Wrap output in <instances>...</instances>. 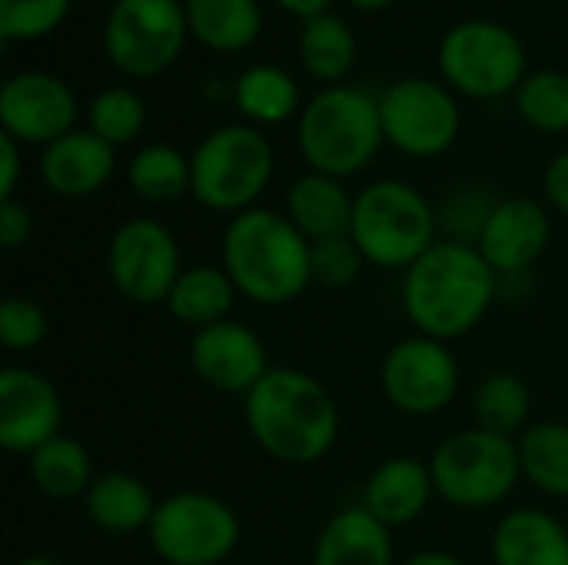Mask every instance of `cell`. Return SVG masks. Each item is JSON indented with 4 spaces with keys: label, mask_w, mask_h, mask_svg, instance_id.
I'll use <instances>...</instances> for the list:
<instances>
[{
    "label": "cell",
    "mask_w": 568,
    "mask_h": 565,
    "mask_svg": "<svg viewBox=\"0 0 568 565\" xmlns=\"http://www.w3.org/2000/svg\"><path fill=\"white\" fill-rule=\"evenodd\" d=\"M87 120H90L87 130H93L100 140H106L116 150V147L133 143L143 133L146 107L130 87H106L90 100Z\"/></svg>",
    "instance_id": "cell-33"
},
{
    "label": "cell",
    "mask_w": 568,
    "mask_h": 565,
    "mask_svg": "<svg viewBox=\"0 0 568 565\" xmlns=\"http://www.w3.org/2000/svg\"><path fill=\"white\" fill-rule=\"evenodd\" d=\"M403 565H469L466 559H459L456 553H446V549H423V553H413Z\"/></svg>",
    "instance_id": "cell-42"
},
{
    "label": "cell",
    "mask_w": 568,
    "mask_h": 565,
    "mask_svg": "<svg viewBox=\"0 0 568 565\" xmlns=\"http://www.w3.org/2000/svg\"><path fill=\"white\" fill-rule=\"evenodd\" d=\"M393 529L383 526L363 503L339 509L316 536L313 565H393Z\"/></svg>",
    "instance_id": "cell-21"
},
{
    "label": "cell",
    "mask_w": 568,
    "mask_h": 565,
    "mask_svg": "<svg viewBox=\"0 0 568 565\" xmlns=\"http://www.w3.org/2000/svg\"><path fill=\"white\" fill-rule=\"evenodd\" d=\"M436 496L456 509H493L503 506L519 480V443L483 426L449 433L429 456Z\"/></svg>",
    "instance_id": "cell-7"
},
{
    "label": "cell",
    "mask_w": 568,
    "mask_h": 565,
    "mask_svg": "<svg viewBox=\"0 0 568 565\" xmlns=\"http://www.w3.org/2000/svg\"><path fill=\"white\" fill-rule=\"evenodd\" d=\"M379 117L386 143L416 160L443 157L456 143L463 127L453 90L426 77L389 83L379 93Z\"/></svg>",
    "instance_id": "cell-11"
},
{
    "label": "cell",
    "mask_w": 568,
    "mask_h": 565,
    "mask_svg": "<svg viewBox=\"0 0 568 565\" xmlns=\"http://www.w3.org/2000/svg\"><path fill=\"white\" fill-rule=\"evenodd\" d=\"M20 180V143L0 133V200H10Z\"/></svg>",
    "instance_id": "cell-40"
},
{
    "label": "cell",
    "mask_w": 568,
    "mask_h": 565,
    "mask_svg": "<svg viewBox=\"0 0 568 565\" xmlns=\"http://www.w3.org/2000/svg\"><path fill=\"white\" fill-rule=\"evenodd\" d=\"M240 516L213 493L183 490L160 500L146 529L150 549L166 565H223L240 546Z\"/></svg>",
    "instance_id": "cell-9"
},
{
    "label": "cell",
    "mask_w": 568,
    "mask_h": 565,
    "mask_svg": "<svg viewBox=\"0 0 568 565\" xmlns=\"http://www.w3.org/2000/svg\"><path fill=\"white\" fill-rule=\"evenodd\" d=\"M50 333L47 310L37 300L27 296H7L0 303V343L10 353H27L37 350Z\"/></svg>",
    "instance_id": "cell-36"
},
{
    "label": "cell",
    "mask_w": 568,
    "mask_h": 565,
    "mask_svg": "<svg viewBox=\"0 0 568 565\" xmlns=\"http://www.w3.org/2000/svg\"><path fill=\"white\" fill-rule=\"evenodd\" d=\"M126 183L146 203H173L190 193V160L170 143H146L126 163Z\"/></svg>",
    "instance_id": "cell-31"
},
{
    "label": "cell",
    "mask_w": 568,
    "mask_h": 565,
    "mask_svg": "<svg viewBox=\"0 0 568 565\" xmlns=\"http://www.w3.org/2000/svg\"><path fill=\"white\" fill-rule=\"evenodd\" d=\"M459 360L449 343L413 333L383 356L379 383L386 403L403 416H436L459 396Z\"/></svg>",
    "instance_id": "cell-13"
},
{
    "label": "cell",
    "mask_w": 568,
    "mask_h": 565,
    "mask_svg": "<svg viewBox=\"0 0 568 565\" xmlns=\"http://www.w3.org/2000/svg\"><path fill=\"white\" fill-rule=\"evenodd\" d=\"M236 296H240V290L223 266L193 263V266H183V273L173 283L163 306L176 323H183L196 333L213 323L233 320L230 313L236 306Z\"/></svg>",
    "instance_id": "cell-24"
},
{
    "label": "cell",
    "mask_w": 568,
    "mask_h": 565,
    "mask_svg": "<svg viewBox=\"0 0 568 565\" xmlns=\"http://www.w3.org/2000/svg\"><path fill=\"white\" fill-rule=\"evenodd\" d=\"M353 203L356 196L343 186V180L313 170L286 190V216L310 243L346 236L353 226Z\"/></svg>",
    "instance_id": "cell-23"
},
{
    "label": "cell",
    "mask_w": 568,
    "mask_h": 565,
    "mask_svg": "<svg viewBox=\"0 0 568 565\" xmlns=\"http://www.w3.org/2000/svg\"><path fill=\"white\" fill-rule=\"evenodd\" d=\"M439 70L456 93L496 100L516 93L526 80V47L509 27L473 17L446 30L439 43Z\"/></svg>",
    "instance_id": "cell-8"
},
{
    "label": "cell",
    "mask_w": 568,
    "mask_h": 565,
    "mask_svg": "<svg viewBox=\"0 0 568 565\" xmlns=\"http://www.w3.org/2000/svg\"><path fill=\"white\" fill-rule=\"evenodd\" d=\"M243 420L256 446L286 466L326 460L339 440V406L310 373L273 366L246 396Z\"/></svg>",
    "instance_id": "cell-2"
},
{
    "label": "cell",
    "mask_w": 568,
    "mask_h": 565,
    "mask_svg": "<svg viewBox=\"0 0 568 565\" xmlns=\"http://www.w3.org/2000/svg\"><path fill=\"white\" fill-rule=\"evenodd\" d=\"M190 366L210 390L230 396H246L273 370L260 333L236 320L196 330L190 340Z\"/></svg>",
    "instance_id": "cell-16"
},
{
    "label": "cell",
    "mask_w": 568,
    "mask_h": 565,
    "mask_svg": "<svg viewBox=\"0 0 568 565\" xmlns=\"http://www.w3.org/2000/svg\"><path fill=\"white\" fill-rule=\"evenodd\" d=\"M523 480L552 500H568V423L542 420L532 423L519 440Z\"/></svg>",
    "instance_id": "cell-28"
},
{
    "label": "cell",
    "mask_w": 568,
    "mask_h": 565,
    "mask_svg": "<svg viewBox=\"0 0 568 565\" xmlns=\"http://www.w3.org/2000/svg\"><path fill=\"white\" fill-rule=\"evenodd\" d=\"M300 60L310 77H316L326 87H336L346 80V73L356 63V33L349 23L336 13H320L303 20L300 33Z\"/></svg>",
    "instance_id": "cell-27"
},
{
    "label": "cell",
    "mask_w": 568,
    "mask_h": 565,
    "mask_svg": "<svg viewBox=\"0 0 568 565\" xmlns=\"http://www.w3.org/2000/svg\"><path fill=\"white\" fill-rule=\"evenodd\" d=\"M349 236L369 266L409 270L439 243V213L406 180H373L356 193Z\"/></svg>",
    "instance_id": "cell-5"
},
{
    "label": "cell",
    "mask_w": 568,
    "mask_h": 565,
    "mask_svg": "<svg viewBox=\"0 0 568 565\" xmlns=\"http://www.w3.org/2000/svg\"><path fill=\"white\" fill-rule=\"evenodd\" d=\"M63 426V403L57 386L27 366H7L0 373V446L17 456H30Z\"/></svg>",
    "instance_id": "cell-17"
},
{
    "label": "cell",
    "mask_w": 568,
    "mask_h": 565,
    "mask_svg": "<svg viewBox=\"0 0 568 565\" xmlns=\"http://www.w3.org/2000/svg\"><path fill=\"white\" fill-rule=\"evenodd\" d=\"M70 10V0H0V37L37 40L53 33Z\"/></svg>",
    "instance_id": "cell-35"
},
{
    "label": "cell",
    "mask_w": 568,
    "mask_h": 565,
    "mask_svg": "<svg viewBox=\"0 0 568 565\" xmlns=\"http://www.w3.org/2000/svg\"><path fill=\"white\" fill-rule=\"evenodd\" d=\"M313 243L286 213L253 206L230 216L223 230V270L240 296L256 306L296 303L313 286Z\"/></svg>",
    "instance_id": "cell-3"
},
{
    "label": "cell",
    "mask_w": 568,
    "mask_h": 565,
    "mask_svg": "<svg viewBox=\"0 0 568 565\" xmlns=\"http://www.w3.org/2000/svg\"><path fill=\"white\" fill-rule=\"evenodd\" d=\"M436 496L429 463L416 456H389L383 460L366 486H363V506L389 529L416 523Z\"/></svg>",
    "instance_id": "cell-19"
},
{
    "label": "cell",
    "mask_w": 568,
    "mask_h": 565,
    "mask_svg": "<svg viewBox=\"0 0 568 565\" xmlns=\"http://www.w3.org/2000/svg\"><path fill=\"white\" fill-rule=\"evenodd\" d=\"M356 10H383V7H389V3H396V0H349Z\"/></svg>",
    "instance_id": "cell-43"
},
{
    "label": "cell",
    "mask_w": 568,
    "mask_h": 565,
    "mask_svg": "<svg viewBox=\"0 0 568 565\" xmlns=\"http://www.w3.org/2000/svg\"><path fill=\"white\" fill-rule=\"evenodd\" d=\"M190 37L216 53L246 50L263 30L260 0H186Z\"/></svg>",
    "instance_id": "cell-25"
},
{
    "label": "cell",
    "mask_w": 568,
    "mask_h": 565,
    "mask_svg": "<svg viewBox=\"0 0 568 565\" xmlns=\"http://www.w3.org/2000/svg\"><path fill=\"white\" fill-rule=\"evenodd\" d=\"M296 143L313 173L336 180L363 173L386 143L379 97L353 83L320 90L300 110Z\"/></svg>",
    "instance_id": "cell-4"
},
{
    "label": "cell",
    "mask_w": 568,
    "mask_h": 565,
    "mask_svg": "<svg viewBox=\"0 0 568 565\" xmlns=\"http://www.w3.org/2000/svg\"><path fill=\"white\" fill-rule=\"evenodd\" d=\"M233 103L253 123H286L300 110V87L290 70L276 63H256L233 83Z\"/></svg>",
    "instance_id": "cell-29"
},
{
    "label": "cell",
    "mask_w": 568,
    "mask_h": 565,
    "mask_svg": "<svg viewBox=\"0 0 568 565\" xmlns=\"http://www.w3.org/2000/svg\"><path fill=\"white\" fill-rule=\"evenodd\" d=\"M27 470H30L33 486L47 500H60V503L87 496L90 483L97 480L87 446L63 433L43 443L40 450H33L27 456Z\"/></svg>",
    "instance_id": "cell-26"
},
{
    "label": "cell",
    "mask_w": 568,
    "mask_h": 565,
    "mask_svg": "<svg viewBox=\"0 0 568 565\" xmlns=\"http://www.w3.org/2000/svg\"><path fill=\"white\" fill-rule=\"evenodd\" d=\"M496 565H568V529L552 513L509 509L489 539Z\"/></svg>",
    "instance_id": "cell-20"
},
{
    "label": "cell",
    "mask_w": 568,
    "mask_h": 565,
    "mask_svg": "<svg viewBox=\"0 0 568 565\" xmlns=\"http://www.w3.org/2000/svg\"><path fill=\"white\" fill-rule=\"evenodd\" d=\"M496 200H486L479 196V190H469V193H459L446 203V213L439 216V226L446 223L453 230L449 240H463V243H476L486 216L493 213Z\"/></svg>",
    "instance_id": "cell-37"
},
{
    "label": "cell",
    "mask_w": 568,
    "mask_h": 565,
    "mask_svg": "<svg viewBox=\"0 0 568 565\" xmlns=\"http://www.w3.org/2000/svg\"><path fill=\"white\" fill-rule=\"evenodd\" d=\"M499 296V273L476 243L439 240L403 273V313L416 333L456 343L469 336Z\"/></svg>",
    "instance_id": "cell-1"
},
{
    "label": "cell",
    "mask_w": 568,
    "mask_h": 565,
    "mask_svg": "<svg viewBox=\"0 0 568 565\" xmlns=\"http://www.w3.org/2000/svg\"><path fill=\"white\" fill-rule=\"evenodd\" d=\"M156 496L150 493V486L126 473V470H106L97 473V480L90 483L87 496H83V509L87 519L106 533V536H133V533H146L156 513Z\"/></svg>",
    "instance_id": "cell-22"
},
{
    "label": "cell",
    "mask_w": 568,
    "mask_h": 565,
    "mask_svg": "<svg viewBox=\"0 0 568 565\" xmlns=\"http://www.w3.org/2000/svg\"><path fill=\"white\" fill-rule=\"evenodd\" d=\"M516 113L539 133H568V73L532 70L513 93Z\"/></svg>",
    "instance_id": "cell-32"
},
{
    "label": "cell",
    "mask_w": 568,
    "mask_h": 565,
    "mask_svg": "<svg viewBox=\"0 0 568 565\" xmlns=\"http://www.w3.org/2000/svg\"><path fill=\"white\" fill-rule=\"evenodd\" d=\"M273 147L263 130L230 123L206 133L190 153V193L213 213L253 210L273 180Z\"/></svg>",
    "instance_id": "cell-6"
},
{
    "label": "cell",
    "mask_w": 568,
    "mask_h": 565,
    "mask_svg": "<svg viewBox=\"0 0 568 565\" xmlns=\"http://www.w3.org/2000/svg\"><path fill=\"white\" fill-rule=\"evenodd\" d=\"M552 240V216L532 196H506L496 200L493 213L486 216L476 250L499 276H526Z\"/></svg>",
    "instance_id": "cell-15"
},
{
    "label": "cell",
    "mask_w": 568,
    "mask_h": 565,
    "mask_svg": "<svg viewBox=\"0 0 568 565\" xmlns=\"http://www.w3.org/2000/svg\"><path fill=\"white\" fill-rule=\"evenodd\" d=\"M273 3L283 7V10H290V13H296V17H303V20H310V17L326 13L333 0H273Z\"/></svg>",
    "instance_id": "cell-41"
},
{
    "label": "cell",
    "mask_w": 568,
    "mask_h": 565,
    "mask_svg": "<svg viewBox=\"0 0 568 565\" xmlns=\"http://www.w3.org/2000/svg\"><path fill=\"white\" fill-rule=\"evenodd\" d=\"M542 190H546L549 206H552V210H559L562 216H568V150L556 153V157H552V163L546 167Z\"/></svg>",
    "instance_id": "cell-39"
},
{
    "label": "cell",
    "mask_w": 568,
    "mask_h": 565,
    "mask_svg": "<svg viewBox=\"0 0 568 565\" xmlns=\"http://www.w3.org/2000/svg\"><path fill=\"white\" fill-rule=\"evenodd\" d=\"M186 33L180 0H116L103 23V50L120 73L150 80L173 67Z\"/></svg>",
    "instance_id": "cell-10"
},
{
    "label": "cell",
    "mask_w": 568,
    "mask_h": 565,
    "mask_svg": "<svg viewBox=\"0 0 568 565\" xmlns=\"http://www.w3.org/2000/svg\"><path fill=\"white\" fill-rule=\"evenodd\" d=\"M106 273L113 290L133 306L166 303L183 273V256L173 230L150 216L120 223L106 243Z\"/></svg>",
    "instance_id": "cell-12"
},
{
    "label": "cell",
    "mask_w": 568,
    "mask_h": 565,
    "mask_svg": "<svg viewBox=\"0 0 568 565\" xmlns=\"http://www.w3.org/2000/svg\"><path fill=\"white\" fill-rule=\"evenodd\" d=\"M40 183L67 200L90 196L106 186L116 170V150L93 130H70L40 153Z\"/></svg>",
    "instance_id": "cell-18"
},
{
    "label": "cell",
    "mask_w": 568,
    "mask_h": 565,
    "mask_svg": "<svg viewBox=\"0 0 568 565\" xmlns=\"http://www.w3.org/2000/svg\"><path fill=\"white\" fill-rule=\"evenodd\" d=\"M77 113L73 90L47 70L17 73L0 87V127L17 143L50 147L77 130Z\"/></svg>",
    "instance_id": "cell-14"
},
{
    "label": "cell",
    "mask_w": 568,
    "mask_h": 565,
    "mask_svg": "<svg viewBox=\"0 0 568 565\" xmlns=\"http://www.w3.org/2000/svg\"><path fill=\"white\" fill-rule=\"evenodd\" d=\"M33 233V216L20 200H0V246L17 250L30 240Z\"/></svg>",
    "instance_id": "cell-38"
},
{
    "label": "cell",
    "mask_w": 568,
    "mask_h": 565,
    "mask_svg": "<svg viewBox=\"0 0 568 565\" xmlns=\"http://www.w3.org/2000/svg\"><path fill=\"white\" fill-rule=\"evenodd\" d=\"M13 565H63V563H57L53 556H23V559H17Z\"/></svg>",
    "instance_id": "cell-44"
},
{
    "label": "cell",
    "mask_w": 568,
    "mask_h": 565,
    "mask_svg": "<svg viewBox=\"0 0 568 565\" xmlns=\"http://www.w3.org/2000/svg\"><path fill=\"white\" fill-rule=\"evenodd\" d=\"M473 416L476 426L519 440L532 423V390L519 373H489L473 393Z\"/></svg>",
    "instance_id": "cell-30"
},
{
    "label": "cell",
    "mask_w": 568,
    "mask_h": 565,
    "mask_svg": "<svg viewBox=\"0 0 568 565\" xmlns=\"http://www.w3.org/2000/svg\"><path fill=\"white\" fill-rule=\"evenodd\" d=\"M113 3H116V0H113Z\"/></svg>",
    "instance_id": "cell-45"
},
{
    "label": "cell",
    "mask_w": 568,
    "mask_h": 565,
    "mask_svg": "<svg viewBox=\"0 0 568 565\" xmlns=\"http://www.w3.org/2000/svg\"><path fill=\"white\" fill-rule=\"evenodd\" d=\"M310 263H313V283L323 286V290H346L369 266L363 250L356 246V240L349 233L313 243Z\"/></svg>",
    "instance_id": "cell-34"
}]
</instances>
